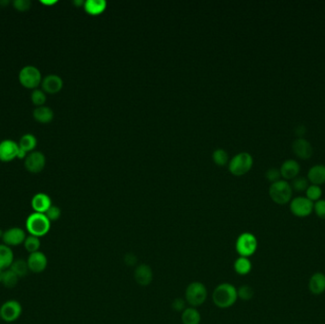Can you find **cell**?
Returning a JSON list of instances; mask_svg holds the SVG:
<instances>
[{"label":"cell","instance_id":"obj_1","mask_svg":"<svg viewBox=\"0 0 325 324\" xmlns=\"http://www.w3.org/2000/svg\"><path fill=\"white\" fill-rule=\"evenodd\" d=\"M212 301L218 308H230L238 301L237 288L228 282L221 283L213 290Z\"/></svg>","mask_w":325,"mask_h":324},{"label":"cell","instance_id":"obj_2","mask_svg":"<svg viewBox=\"0 0 325 324\" xmlns=\"http://www.w3.org/2000/svg\"><path fill=\"white\" fill-rule=\"evenodd\" d=\"M26 228L31 235L43 237L50 231V220L43 213H32L26 221Z\"/></svg>","mask_w":325,"mask_h":324},{"label":"cell","instance_id":"obj_3","mask_svg":"<svg viewBox=\"0 0 325 324\" xmlns=\"http://www.w3.org/2000/svg\"><path fill=\"white\" fill-rule=\"evenodd\" d=\"M292 186L285 180H279L272 183L269 187V196L276 204L281 205L288 204L292 200Z\"/></svg>","mask_w":325,"mask_h":324},{"label":"cell","instance_id":"obj_4","mask_svg":"<svg viewBox=\"0 0 325 324\" xmlns=\"http://www.w3.org/2000/svg\"><path fill=\"white\" fill-rule=\"evenodd\" d=\"M207 299V289L203 282H193L187 285L184 292V300L191 307H199Z\"/></svg>","mask_w":325,"mask_h":324},{"label":"cell","instance_id":"obj_5","mask_svg":"<svg viewBox=\"0 0 325 324\" xmlns=\"http://www.w3.org/2000/svg\"><path fill=\"white\" fill-rule=\"evenodd\" d=\"M235 248L240 257L249 258L254 255L258 249V240L252 233H241L237 238Z\"/></svg>","mask_w":325,"mask_h":324},{"label":"cell","instance_id":"obj_6","mask_svg":"<svg viewBox=\"0 0 325 324\" xmlns=\"http://www.w3.org/2000/svg\"><path fill=\"white\" fill-rule=\"evenodd\" d=\"M253 166V158L248 152H240L234 156L229 164V170L235 176H241L248 173Z\"/></svg>","mask_w":325,"mask_h":324},{"label":"cell","instance_id":"obj_7","mask_svg":"<svg viewBox=\"0 0 325 324\" xmlns=\"http://www.w3.org/2000/svg\"><path fill=\"white\" fill-rule=\"evenodd\" d=\"M19 82L27 89H34L41 84L42 75L40 71L35 66H26L19 72Z\"/></svg>","mask_w":325,"mask_h":324},{"label":"cell","instance_id":"obj_8","mask_svg":"<svg viewBox=\"0 0 325 324\" xmlns=\"http://www.w3.org/2000/svg\"><path fill=\"white\" fill-rule=\"evenodd\" d=\"M289 207L290 211L294 216L306 218L314 211V203L306 197L297 196L290 201Z\"/></svg>","mask_w":325,"mask_h":324},{"label":"cell","instance_id":"obj_9","mask_svg":"<svg viewBox=\"0 0 325 324\" xmlns=\"http://www.w3.org/2000/svg\"><path fill=\"white\" fill-rule=\"evenodd\" d=\"M22 306L17 301L11 300L3 303L0 307V316L1 319L6 322L15 321L18 317L21 316Z\"/></svg>","mask_w":325,"mask_h":324},{"label":"cell","instance_id":"obj_10","mask_svg":"<svg viewBox=\"0 0 325 324\" xmlns=\"http://www.w3.org/2000/svg\"><path fill=\"white\" fill-rule=\"evenodd\" d=\"M26 234L25 231L20 227H12L4 231L2 240L4 245L8 247H16L21 244H24L26 240Z\"/></svg>","mask_w":325,"mask_h":324},{"label":"cell","instance_id":"obj_11","mask_svg":"<svg viewBox=\"0 0 325 324\" xmlns=\"http://www.w3.org/2000/svg\"><path fill=\"white\" fill-rule=\"evenodd\" d=\"M46 165V157L40 151L31 152L25 160V168L32 173L42 171Z\"/></svg>","mask_w":325,"mask_h":324},{"label":"cell","instance_id":"obj_12","mask_svg":"<svg viewBox=\"0 0 325 324\" xmlns=\"http://www.w3.org/2000/svg\"><path fill=\"white\" fill-rule=\"evenodd\" d=\"M19 146L13 140H4L0 143V161L11 162L14 158H17Z\"/></svg>","mask_w":325,"mask_h":324},{"label":"cell","instance_id":"obj_13","mask_svg":"<svg viewBox=\"0 0 325 324\" xmlns=\"http://www.w3.org/2000/svg\"><path fill=\"white\" fill-rule=\"evenodd\" d=\"M292 149L294 154L302 160H307L313 155V147L311 143L305 138H297L292 144Z\"/></svg>","mask_w":325,"mask_h":324},{"label":"cell","instance_id":"obj_14","mask_svg":"<svg viewBox=\"0 0 325 324\" xmlns=\"http://www.w3.org/2000/svg\"><path fill=\"white\" fill-rule=\"evenodd\" d=\"M27 262L30 271L34 273H42L48 265V259L45 254L37 251L35 253L30 254Z\"/></svg>","mask_w":325,"mask_h":324},{"label":"cell","instance_id":"obj_15","mask_svg":"<svg viewBox=\"0 0 325 324\" xmlns=\"http://www.w3.org/2000/svg\"><path fill=\"white\" fill-rule=\"evenodd\" d=\"M135 282L141 286H149L153 280V271L148 264H140L135 268L133 273Z\"/></svg>","mask_w":325,"mask_h":324},{"label":"cell","instance_id":"obj_16","mask_svg":"<svg viewBox=\"0 0 325 324\" xmlns=\"http://www.w3.org/2000/svg\"><path fill=\"white\" fill-rule=\"evenodd\" d=\"M43 92L55 94L60 92L63 88V80L57 74H49L41 82Z\"/></svg>","mask_w":325,"mask_h":324},{"label":"cell","instance_id":"obj_17","mask_svg":"<svg viewBox=\"0 0 325 324\" xmlns=\"http://www.w3.org/2000/svg\"><path fill=\"white\" fill-rule=\"evenodd\" d=\"M281 175L284 178V180H293L297 177L301 171V166L296 160L288 159L283 163L281 169Z\"/></svg>","mask_w":325,"mask_h":324},{"label":"cell","instance_id":"obj_18","mask_svg":"<svg viewBox=\"0 0 325 324\" xmlns=\"http://www.w3.org/2000/svg\"><path fill=\"white\" fill-rule=\"evenodd\" d=\"M51 205L50 196L45 193H37L32 199V206L37 213L45 214Z\"/></svg>","mask_w":325,"mask_h":324},{"label":"cell","instance_id":"obj_19","mask_svg":"<svg viewBox=\"0 0 325 324\" xmlns=\"http://www.w3.org/2000/svg\"><path fill=\"white\" fill-rule=\"evenodd\" d=\"M308 288L313 295H321L325 292V274L317 272L312 276L308 282Z\"/></svg>","mask_w":325,"mask_h":324},{"label":"cell","instance_id":"obj_20","mask_svg":"<svg viewBox=\"0 0 325 324\" xmlns=\"http://www.w3.org/2000/svg\"><path fill=\"white\" fill-rule=\"evenodd\" d=\"M307 179L312 184L320 185L325 183V166L324 165H315L308 170Z\"/></svg>","mask_w":325,"mask_h":324},{"label":"cell","instance_id":"obj_21","mask_svg":"<svg viewBox=\"0 0 325 324\" xmlns=\"http://www.w3.org/2000/svg\"><path fill=\"white\" fill-rule=\"evenodd\" d=\"M14 261V252L12 248L6 245H0V270H7L11 267Z\"/></svg>","mask_w":325,"mask_h":324},{"label":"cell","instance_id":"obj_22","mask_svg":"<svg viewBox=\"0 0 325 324\" xmlns=\"http://www.w3.org/2000/svg\"><path fill=\"white\" fill-rule=\"evenodd\" d=\"M34 118L41 124H49L53 119V112L49 106H37L34 111Z\"/></svg>","mask_w":325,"mask_h":324},{"label":"cell","instance_id":"obj_23","mask_svg":"<svg viewBox=\"0 0 325 324\" xmlns=\"http://www.w3.org/2000/svg\"><path fill=\"white\" fill-rule=\"evenodd\" d=\"M181 319L183 324H200L202 317L197 308L189 306L182 312Z\"/></svg>","mask_w":325,"mask_h":324},{"label":"cell","instance_id":"obj_24","mask_svg":"<svg viewBox=\"0 0 325 324\" xmlns=\"http://www.w3.org/2000/svg\"><path fill=\"white\" fill-rule=\"evenodd\" d=\"M106 2L105 0H87L84 9L88 14L98 15L106 10Z\"/></svg>","mask_w":325,"mask_h":324},{"label":"cell","instance_id":"obj_25","mask_svg":"<svg viewBox=\"0 0 325 324\" xmlns=\"http://www.w3.org/2000/svg\"><path fill=\"white\" fill-rule=\"evenodd\" d=\"M234 270L238 275H248L252 270V263L249 258L239 257L234 262Z\"/></svg>","mask_w":325,"mask_h":324},{"label":"cell","instance_id":"obj_26","mask_svg":"<svg viewBox=\"0 0 325 324\" xmlns=\"http://www.w3.org/2000/svg\"><path fill=\"white\" fill-rule=\"evenodd\" d=\"M37 145V140L36 137L34 134H25L23 135L19 141V148L23 149L24 151H26L28 153L29 151H33L36 148Z\"/></svg>","mask_w":325,"mask_h":324},{"label":"cell","instance_id":"obj_27","mask_svg":"<svg viewBox=\"0 0 325 324\" xmlns=\"http://www.w3.org/2000/svg\"><path fill=\"white\" fill-rule=\"evenodd\" d=\"M19 280V277L14 273L13 270L7 269L3 272V278H2V284L7 287V288H14V286L17 284Z\"/></svg>","mask_w":325,"mask_h":324},{"label":"cell","instance_id":"obj_28","mask_svg":"<svg viewBox=\"0 0 325 324\" xmlns=\"http://www.w3.org/2000/svg\"><path fill=\"white\" fill-rule=\"evenodd\" d=\"M11 270H13L16 275L19 278H23L28 274L30 269H29L28 262L24 260H15L13 262V264L10 267Z\"/></svg>","mask_w":325,"mask_h":324},{"label":"cell","instance_id":"obj_29","mask_svg":"<svg viewBox=\"0 0 325 324\" xmlns=\"http://www.w3.org/2000/svg\"><path fill=\"white\" fill-rule=\"evenodd\" d=\"M40 246H41V242H40L39 238L36 237V236H33V235L27 237L24 241L25 249L31 254L39 251Z\"/></svg>","mask_w":325,"mask_h":324},{"label":"cell","instance_id":"obj_30","mask_svg":"<svg viewBox=\"0 0 325 324\" xmlns=\"http://www.w3.org/2000/svg\"><path fill=\"white\" fill-rule=\"evenodd\" d=\"M306 193V198L309 199L311 202H318V200H320V198L322 196V190L320 187V185L317 184H311L307 187V190L305 191Z\"/></svg>","mask_w":325,"mask_h":324},{"label":"cell","instance_id":"obj_31","mask_svg":"<svg viewBox=\"0 0 325 324\" xmlns=\"http://www.w3.org/2000/svg\"><path fill=\"white\" fill-rule=\"evenodd\" d=\"M309 181L307 178L305 177H296L295 179L292 180V183L291 186H292V190L293 191H297V192H303L307 190V187L309 186Z\"/></svg>","mask_w":325,"mask_h":324},{"label":"cell","instance_id":"obj_32","mask_svg":"<svg viewBox=\"0 0 325 324\" xmlns=\"http://www.w3.org/2000/svg\"><path fill=\"white\" fill-rule=\"evenodd\" d=\"M237 293H238V299H240L241 301L248 302L250 301L253 296H254V290L249 286V285H241L239 289H237Z\"/></svg>","mask_w":325,"mask_h":324},{"label":"cell","instance_id":"obj_33","mask_svg":"<svg viewBox=\"0 0 325 324\" xmlns=\"http://www.w3.org/2000/svg\"><path fill=\"white\" fill-rule=\"evenodd\" d=\"M31 99L36 106H42L45 104L47 97H46V93L43 92L42 90L36 89L31 94Z\"/></svg>","mask_w":325,"mask_h":324},{"label":"cell","instance_id":"obj_34","mask_svg":"<svg viewBox=\"0 0 325 324\" xmlns=\"http://www.w3.org/2000/svg\"><path fill=\"white\" fill-rule=\"evenodd\" d=\"M213 160H214V162L218 164L220 166L226 165L228 161V154L224 149H217L213 153Z\"/></svg>","mask_w":325,"mask_h":324},{"label":"cell","instance_id":"obj_35","mask_svg":"<svg viewBox=\"0 0 325 324\" xmlns=\"http://www.w3.org/2000/svg\"><path fill=\"white\" fill-rule=\"evenodd\" d=\"M46 217L50 220V222H55L60 218L61 216V210L58 206L56 205H51L50 208L45 213Z\"/></svg>","mask_w":325,"mask_h":324},{"label":"cell","instance_id":"obj_36","mask_svg":"<svg viewBox=\"0 0 325 324\" xmlns=\"http://www.w3.org/2000/svg\"><path fill=\"white\" fill-rule=\"evenodd\" d=\"M265 177L271 183H275L277 181L281 180L282 175H281L280 169L271 168V169H267V171L265 172Z\"/></svg>","mask_w":325,"mask_h":324},{"label":"cell","instance_id":"obj_37","mask_svg":"<svg viewBox=\"0 0 325 324\" xmlns=\"http://www.w3.org/2000/svg\"><path fill=\"white\" fill-rule=\"evenodd\" d=\"M314 211L318 218L325 220V200H318L314 204Z\"/></svg>","mask_w":325,"mask_h":324},{"label":"cell","instance_id":"obj_38","mask_svg":"<svg viewBox=\"0 0 325 324\" xmlns=\"http://www.w3.org/2000/svg\"><path fill=\"white\" fill-rule=\"evenodd\" d=\"M32 2L29 0H15L14 2V9L20 12H25L31 9Z\"/></svg>","mask_w":325,"mask_h":324},{"label":"cell","instance_id":"obj_39","mask_svg":"<svg viewBox=\"0 0 325 324\" xmlns=\"http://www.w3.org/2000/svg\"><path fill=\"white\" fill-rule=\"evenodd\" d=\"M185 303H186V302L184 299H176V300H174V302L172 303V307L175 311L183 312L186 308L185 307Z\"/></svg>","mask_w":325,"mask_h":324},{"label":"cell","instance_id":"obj_40","mask_svg":"<svg viewBox=\"0 0 325 324\" xmlns=\"http://www.w3.org/2000/svg\"><path fill=\"white\" fill-rule=\"evenodd\" d=\"M305 131H306V129H305V127L304 126H299L297 127V129H296V133L299 136V138H302L303 135L305 133Z\"/></svg>","mask_w":325,"mask_h":324},{"label":"cell","instance_id":"obj_41","mask_svg":"<svg viewBox=\"0 0 325 324\" xmlns=\"http://www.w3.org/2000/svg\"><path fill=\"white\" fill-rule=\"evenodd\" d=\"M27 152L24 151L23 149L19 148V151H18V154H17V158L18 159H23V158H27Z\"/></svg>","mask_w":325,"mask_h":324},{"label":"cell","instance_id":"obj_42","mask_svg":"<svg viewBox=\"0 0 325 324\" xmlns=\"http://www.w3.org/2000/svg\"><path fill=\"white\" fill-rule=\"evenodd\" d=\"M41 3H42V4H44V5H53V4H56V3H57V0H50V1H46V0H45V1H41Z\"/></svg>","mask_w":325,"mask_h":324},{"label":"cell","instance_id":"obj_43","mask_svg":"<svg viewBox=\"0 0 325 324\" xmlns=\"http://www.w3.org/2000/svg\"><path fill=\"white\" fill-rule=\"evenodd\" d=\"M3 272L2 270H0V282H2V278H3Z\"/></svg>","mask_w":325,"mask_h":324},{"label":"cell","instance_id":"obj_44","mask_svg":"<svg viewBox=\"0 0 325 324\" xmlns=\"http://www.w3.org/2000/svg\"><path fill=\"white\" fill-rule=\"evenodd\" d=\"M3 234H4V232H3V231H2L1 229H0V237H1V238L3 237Z\"/></svg>","mask_w":325,"mask_h":324},{"label":"cell","instance_id":"obj_45","mask_svg":"<svg viewBox=\"0 0 325 324\" xmlns=\"http://www.w3.org/2000/svg\"><path fill=\"white\" fill-rule=\"evenodd\" d=\"M0 318H1V316H0Z\"/></svg>","mask_w":325,"mask_h":324}]
</instances>
